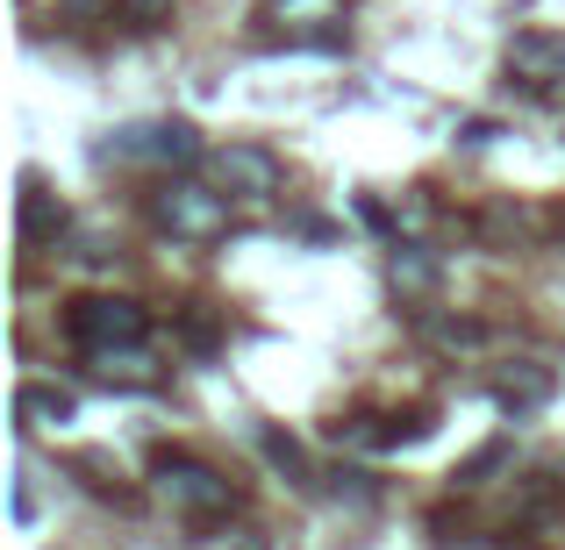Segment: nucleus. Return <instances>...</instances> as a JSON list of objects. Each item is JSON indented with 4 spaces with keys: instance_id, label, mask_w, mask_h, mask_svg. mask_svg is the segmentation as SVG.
Here are the masks:
<instances>
[{
    "instance_id": "1",
    "label": "nucleus",
    "mask_w": 565,
    "mask_h": 550,
    "mask_svg": "<svg viewBox=\"0 0 565 550\" xmlns=\"http://www.w3.org/2000/svg\"><path fill=\"white\" fill-rule=\"evenodd\" d=\"M65 330L79 351H137L151 336V315L137 301H122V293H94V301H79L65 315Z\"/></svg>"
},
{
    "instance_id": "2",
    "label": "nucleus",
    "mask_w": 565,
    "mask_h": 550,
    "mask_svg": "<svg viewBox=\"0 0 565 550\" xmlns=\"http://www.w3.org/2000/svg\"><path fill=\"white\" fill-rule=\"evenodd\" d=\"M158 494L180 515H193V522H215V515L236 508V486L222 479V472L193 465V457H158Z\"/></svg>"
},
{
    "instance_id": "3",
    "label": "nucleus",
    "mask_w": 565,
    "mask_h": 550,
    "mask_svg": "<svg viewBox=\"0 0 565 550\" xmlns=\"http://www.w3.org/2000/svg\"><path fill=\"white\" fill-rule=\"evenodd\" d=\"M108 151L129 158V165H193L201 158V129L193 122H129V129H115Z\"/></svg>"
},
{
    "instance_id": "4",
    "label": "nucleus",
    "mask_w": 565,
    "mask_h": 550,
    "mask_svg": "<svg viewBox=\"0 0 565 550\" xmlns=\"http://www.w3.org/2000/svg\"><path fill=\"white\" fill-rule=\"evenodd\" d=\"M158 222H166L172 236H186V244H215L222 229H230V201L222 193H207V186H166L158 193Z\"/></svg>"
},
{
    "instance_id": "5",
    "label": "nucleus",
    "mask_w": 565,
    "mask_h": 550,
    "mask_svg": "<svg viewBox=\"0 0 565 550\" xmlns=\"http://www.w3.org/2000/svg\"><path fill=\"white\" fill-rule=\"evenodd\" d=\"M215 165V180L236 193V201H265V193H279V158L258 151V143H230V151L207 158Z\"/></svg>"
},
{
    "instance_id": "6",
    "label": "nucleus",
    "mask_w": 565,
    "mask_h": 550,
    "mask_svg": "<svg viewBox=\"0 0 565 550\" xmlns=\"http://www.w3.org/2000/svg\"><path fill=\"white\" fill-rule=\"evenodd\" d=\"M509 72L530 86H558L565 79V36H552V29H523V36L509 43Z\"/></svg>"
},
{
    "instance_id": "7",
    "label": "nucleus",
    "mask_w": 565,
    "mask_h": 550,
    "mask_svg": "<svg viewBox=\"0 0 565 550\" xmlns=\"http://www.w3.org/2000/svg\"><path fill=\"white\" fill-rule=\"evenodd\" d=\"M57 236H65V201L43 193V180L29 172L22 180V244H57Z\"/></svg>"
},
{
    "instance_id": "8",
    "label": "nucleus",
    "mask_w": 565,
    "mask_h": 550,
    "mask_svg": "<svg viewBox=\"0 0 565 550\" xmlns=\"http://www.w3.org/2000/svg\"><path fill=\"white\" fill-rule=\"evenodd\" d=\"M552 371L544 365H515V371H501L494 379V400H501V414H537L544 400H552Z\"/></svg>"
},
{
    "instance_id": "9",
    "label": "nucleus",
    "mask_w": 565,
    "mask_h": 550,
    "mask_svg": "<svg viewBox=\"0 0 565 550\" xmlns=\"http://www.w3.org/2000/svg\"><path fill=\"white\" fill-rule=\"evenodd\" d=\"M14 422H22V429L72 422V393H57V386H22V393H14Z\"/></svg>"
},
{
    "instance_id": "10",
    "label": "nucleus",
    "mask_w": 565,
    "mask_h": 550,
    "mask_svg": "<svg viewBox=\"0 0 565 550\" xmlns=\"http://www.w3.org/2000/svg\"><path fill=\"white\" fill-rule=\"evenodd\" d=\"M394 287L401 293H429L437 287V265H429L423 244H394Z\"/></svg>"
},
{
    "instance_id": "11",
    "label": "nucleus",
    "mask_w": 565,
    "mask_h": 550,
    "mask_svg": "<svg viewBox=\"0 0 565 550\" xmlns=\"http://www.w3.org/2000/svg\"><path fill=\"white\" fill-rule=\"evenodd\" d=\"M265 457H273L279 472H294V479H308V451L294 436H279V429H265Z\"/></svg>"
},
{
    "instance_id": "12",
    "label": "nucleus",
    "mask_w": 565,
    "mask_h": 550,
    "mask_svg": "<svg viewBox=\"0 0 565 550\" xmlns=\"http://www.w3.org/2000/svg\"><path fill=\"white\" fill-rule=\"evenodd\" d=\"M501 457H509V443H501V436H494V443H480V451H472V465H466V472H458V479H466V486H480V479H487V472H494V465H501Z\"/></svg>"
},
{
    "instance_id": "13",
    "label": "nucleus",
    "mask_w": 565,
    "mask_h": 550,
    "mask_svg": "<svg viewBox=\"0 0 565 550\" xmlns=\"http://www.w3.org/2000/svg\"><path fill=\"white\" fill-rule=\"evenodd\" d=\"M451 550H501V543H451Z\"/></svg>"
}]
</instances>
